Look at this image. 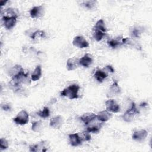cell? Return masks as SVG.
I'll return each instance as SVG.
<instances>
[{
	"label": "cell",
	"mask_w": 152,
	"mask_h": 152,
	"mask_svg": "<svg viewBox=\"0 0 152 152\" xmlns=\"http://www.w3.org/2000/svg\"><path fill=\"white\" fill-rule=\"evenodd\" d=\"M42 75V69L40 65H38L36 66L34 71L31 73L30 75V78L31 81H36L39 80Z\"/></svg>",
	"instance_id": "22"
},
{
	"label": "cell",
	"mask_w": 152,
	"mask_h": 152,
	"mask_svg": "<svg viewBox=\"0 0 152 152\" xmlns=\"http://www.w3.org/2000/svg\"><path fill=\"white\" fill-rule=\"evenodd\" d=\"M78 66H80L78 63V59L75 58H70L67 59L66 62V68L68 71H74L76 69Z\"/></svg>",
	"instance_id": "18"
},
{
	"label": "cell",
	"mask_w": 152,
	"mask_h": 152,
	"mask_svg": "<svg viewBox=\"0 0 152 152\" xmlns=\"http://www.w3.org/2000/svg\"><path fill=\"white\" fill-rule=\"evenodd\" d=\"M50 110L48 107L45 106L43 107V109L38 111L36 112L37 115L43 119H46L49 117L50 116Z\"/></svg>",
	"instance_id": "27"
},
{
	"label": "cell",
	"mask_w": 152,
	"mask_h": 152,
	"mask_svg": "<svg viewBox=\"0 0 152 152\" xmlns=\"http://www.w3.org/2000/svg\"><path fill=\"white\" fill-rule=\"evenodd\" d=\"M36 56L37 59L40 62H45L48 59L47 54L43 51H37L36 52Z\"/></svg>",
	"instance_id": "31"
},
{
	"label": "cell",
	"mask_w": 152,
	"mask_h": 152,
	"mask_svg": "<svg viewBox=\"0 0 152 152\" xmlns=\"http://www.w3.org/2000/svg\"><path fill=\"white\" fill-rule=\"evenodd\" d=\"M106 109L110 113H118L121 107L119 103L113 99H109L105 102Z\"/></svg>",
	"instance_id": "6"
},
{
	"label": "cell",
	"mask_w": 152,
	"mask_h": 152,
	"mask_svg": "<svg viewBox=\"0 0 152 152\" xmlns=\"http://www.w3.org/2000/svg\"><path fill=\"white\" fill-rule=\"evenodd\" d=\"M139 113L140 112L135 103L134 102H131L129 107L122 115V118L126 122H131Z\"/></svg>",
	"instance_id": "2"
},
{
	"label": "cell",
	"mask_w": 152,
	"mask_h": 152,
	"mask_svg": "<svg viewBox=\"0 0 152 152\" xmlns=\"http://www.w3.org/2000/svg\"><path fill=\"white\" fill-rule=\"evenodd\" d=\"M7 2V1H1V6H3V5H5Z\"/></svg>",
	"instance_id": "36"
},
{
	"label": "cell",
	"mask_w": 152,
	"mask_h": 152,
	"mask_svg": "<svg viewBox=\"0 0 152 152\" xmlns=\"http://www.w3.org/2000/svg\"><path fill=\"white\" fill-rule=\"evenodd\" d=\"M96 3H97L96 1H84L81 4V5L84 8L88 10H92L95 7Z\"/></svg>",
	"instance_id": "30"
},
{
	"label": "cell",
	"mask_w": 152,
	"mask_h": 152,
	"mask_svg": "<svg viewBox=\"0 0 152 152\" xmlns=\"http://www.w3.org/2000/svg\"><path fill=\"white\" fill-rule=\"evenodd\" d=\"M72 45L80 49L87 48L89 46V43L83 36H77L72 40Z\"/></svg>",
	"instance_id": "8"
},
{
	"label": "cell",
	"mask_w": 152,
	"mask_h": 152,
	"mask_svg": "<svg viewBox=\"0 0 152 152\" xmlns=\"http://www.w3.org/2000/svg\"><path fill=\"white\" fill-rule=\"evenodd\" d=\"M93 61V58L88 53H86L84 56L78 58L79 65L84 68H88L92 64Z\"/></svg>",
	"instance_id": "14"
},
{
	"label": "cell",
	"mask_w": 152,
	"mask_h": 152,
	"mask_svg": "<svg viewBox=\"0 0 152 152\" xmlns=\"http://www.w3.org/2000/svg\"><path fill=\"white\" fill-rule=\"evenodd\" d=\"M1 109L5 111V112H8L10 111L12 109V106L11 103H2L1 105Z\"/></svg>",
	"instance_id": "34"
},
{
	"label": "cell",
	"mask_w": 152,
	"mask_h": 152,
	"mask_svg": "<svg viewBox=\"0 0 152 152\" xmlns=\"http://www.w3.org/2000/svg\"><path fill=\"white\" fill-rule=\"evenodd\" d=\"M30 15L32 18H38L45 14V7L43 5L33 7L29 11Z\"/></svg>",
	"instance_id": "7"
},
{
	"label": "cell",
	"mask_w": 152,
	"mask_h": 152,
	"mask_svg": "<svg viewBox=\"0 0 152 152\" xmlns=\"http://www.w3.org/2000/svg\"><path fill=\"white\" fill-rule=\"evenodd\" d=\"M17 17H10L2 15V21L3 23V26L6 30H11L13 28L17 21Z\"/></svg>",
	"instance_id": "5"
},
{
	"label": "cell",
	"mask_w": 152,
	"mask_h": 152,
	"mask_svg": "<svg viewBox=\"0 0 152 152\" xmlns=\"http://www.w3.org/2000/svg\"><path fill=\"white\" fill-rule=\"evenodd\" d=\"M69 142L72 147H78L82 144L83 141L78 133H72L68 135Z\"/></svg>",
	"instance_id": "12"
},
{
	"label": "cell",
	"mask_w": 152,
	"mask_h": 152,
	"mask_svg": "<svg viewBox=\"0 0 152 152\" xmlns=\"http://www.w3.org/2000/svg\"><path fill=\"white\" fill-rule=\"evenodd\" d=\"M30 37L34 42H37L46 37V33L42 30L36 29Z\"/></svg>",
	"instance_id": "21"
},
{
	"label": "cell",
	"mask_w": 152,
	"mask_h": 152,
	"mask_svg": "<svg viewBox=\"0 0 152 152\" xmlns=\"http://www.w3.org/2000/svg\"><path fill=\"white\" fill-rule=\"evenodd\" d=\"M148 135V131L144 129H140L135 130L132 134V140L141 142L144 140Z\"/></svg>",
	"instance_id": "10"
},
{
	"label": "cell",
	"mask_w": 152,
	"mask_h": 152,
	"mask_svg": "<svg viewBox=\"0 0 152 152\" xmlns=\"http://www.w3.org/2000/svg\"><path fill=\"white\" fill-rule=\"evenodd\" d=\"M48 147V142L46 141H41L36 144H31L29 146V151L31 152L46 151Z\"/></svg>",
	"instance_id": "9"
},
{
	"label": "cell",
	"mask_w": 152,
	"mask_h": 152,
	"mask_svg": "<svg viewBox=\"0 0 152 152\" xmlns=\"http://www.w3.org/2000/svg\"><path fill=\"white\" fill-rule=\"evenodd\" d=\"M97 119L87 125H86V131H88L90 133H98L100 132V129L102 126V122L99 121L97 120V122H96Z\"/></svg>",
	"instance_id": "11"
},
{
	"label": "cell",
	"mask_w": 152,
	"mask_h": 152,
	"mask_svg": "<svg viewBox=\"0 0 152 152\" xmlns=\"http://www.w3.org/2000/svg\"><path fill=\"white\" fill-rule=\"evenodd\" d=\"M18 15H19V12L17 9H15L14 8H8L5 10L4 14L3 15L18 17Z\"/></svg>",
	"instance_id": "29"
},
{
	"label": "cell",
	"mask_w": 152,
	"mask_h": 152,
	"mask_svg": "<svg viewBox=\"0 0 152 152\" xmlns=\"http://www.w3.org/2000/svg\"><path fill=\"white\" fill-rule=\"evenodd\" d=\"M108 76V72L104 69H98L96 71L94 74L95 79L99 83H102Z\"/></svg>",
	"instance_id": "17"
},
{
	"label": "cell",
	"mask_w": 152,
	"mask_h": 152,
	"mask_svg": "<svg viewBox=\"0 0 152 152\" xmlns=\"http://www.w3.org/2000/svg\"><path fill=\"white\" fill-rule=\"evenodd\" d=\"M43 128V123L41 120L33 122L31 124V130L35 132H40Z\"/></svg>",
	"instance_id": "24"
},
{
	"label": "cell",
	"mask_w": 152,
	"mask_h": 152,
	"mask_svg": "<svg viewBox=\"0 0 152 152\" xmlns=\"http://www.w3.org/2000/svg\"><path fill=\"white\" fill-rule=\"evenodd\" d=\"M122 43H123L124 45H126L131 46L133 48H135L137 50H141V46L138 42H137L135 40V39L128 38V37H126V38L123 37Z\"/></svg>",
	"instance_id": "19"
},
{
	"label": "cell",
	"mask_w": 152,
	"mask_h": 152,
	"mask_svg": "<svg viewBox=\"0 0 152 152\" xmlns=\"http://www.w3.org/2000/svg\"><path fill=\"white\" fill-rule=\"evenodd\" d=\"M80 89V87L79 85L77 84H71L63 89L60 92V96L67 97L70 100L78 99V92Z\"/></svg>",
	"instance_id": "1"
},
{
	"label": "cell",
	"mask_w": 152,
	"mask_h": 152,
	"mask_svg": "<svg viewBox=\"0 0 152 152\" xmlns=\"http://www.w3.org/2000/svg\"><path fill=\"white\" fill-rule=\"evenodd\" d=\"M93 28L99 30L102 32L106 33L107 31V28L106 27L105 23L103 19L99 20L95 24V25L93 27Z\"/></svg>",
	"instance_id": "25"
},
{
	"label": "cell",
	"mask_w": 152,
	"mask_h": 152,
	"mask_svg": "<svg viewBox=\"0 0 152 152\" xmlns=\"http://www.w3.org/2000/svg\"><path fill=\"white\" fill-rule=\"evenodd\" d=\"M79 119L86 126L97 119L96 114L91 112H87L81 115Z\"/></svg>",
	"instance_id": "15"
},
{
	"label": "cell",
	"mask_w": 152,
	"mask_h": 152,
	"mask_svg": "<svg viewBox=\"0 0 152 152\" xmlns=\"http://www.w3.org/2000/svg\"><path fill=\"white\" fill-rule=\"evenodd\" d=\"M29 118L30 116L26 110H21L13 118V121L17 125H24L28 122Z\"/></svg>",
	"instance_id": "3"
},
{
	"label": "cell",
	"mask_w": 152,
	"mask_h": 152,
	"mask_svg": "<svg viewBox=\"0 0 152 152\" xmlns=\"http://www.w3.org/2000/svg\"><path fill=\"white\" fill-rule=\"evenodd\" d=\"M122 36H118L117 37L109 40L107 43L109 47L115 49L124 45L122 43Z\"/></svg>",
	"instance_id": "20"
},
{
	"label": "cell",
	"mask_w": 152,
	"mask_h": 152,
	"mask_svg": "<svg viewBox=\"0 0 152 152\" xmlns=\"http://www.w3.org/2000/svg\"><path fill=\"white\" fill-rule=\"evenodd\" d=\"M64 124V118L61 115H56L53 117L49 122V126L55 129H60Z\"/></svg>",
	"instance_id": "13"
},
{
	"label": "cell",
	"mask_w": 152,
	"mask_h": 152,
	"mask_svg": "<svg viewBox=\"0 0 152 152\" xmlns=\"http://www.w3.org/2000/svg\"><path fill=\"white\" fill-rule=\"evenodd\" d=\"M9 147V143L8 140L5 138H1L0 139V150H6Z\"/></svg>",
	"instance_id": "32"
},
{
	"label": "cell",
	"mask_w": 152,
	"mask_h": 152,
	"mask_svg": "<svg viewBox=\"0 0 152 152\" xmlns=\"http://www.w3.org/2000/svg\"><path fill=\"white\" fill-rule=\"evenodd\" d=\"M23 69V68L20 65H15L14 66H12L8 71V74L10 77H12L17 74H18Z\"/></svg>",
	"instance_id": "23"
},
{
	"label": "cell",
	"mask_w": 152,
	"mask_h": 152,
	"mask_svg": "<svg viewBox=\"0 0 152 152\" xmlns=\"http://www.w3.org/2000/svg\"><path fill=\"white\" fill-rule=\"evenodd\" d=\"M143 32L142 28L141 27H134L131 30V38L137 39L141 36V34Z\"/></svg>",
	"instance_id": "26"
},
{
	"label": "cell",
	"mask_w": 152,
	"mask_h": 152,
	"mask_svg": "<svg viewBox=\"0 0 152 152\" xmlns=\"http://www.w3.org/2000/svg\"><path fill=\"white\" fill-rule=\"evenodd\" d=\"M112 116V113L107 110L100 111L96 114L97 119L102 123L108 121L111 118Z\"/></svg>",
	"instance_id": "16"
},
{
	"label": "cell",
	"mask_w": 152,
	"mask_h": 152,
	"mask_svg": "<svg viewBox=\"0 0 152 152\" xmlns=\"http://www.w3.org/2000/svg\"><path fill=\"white\" fill-rule=\"evenodd\" d=\"M83 141H88L91 140V135L90 133L87 131L86 130L82 132V135H80Z\"/></svg>",
	"instance_id": "33"
},
{
	"label": "cell",
	"mask_w": 152,
	"mask_h": 152,
	"mask_svg": "<svg viewBox=\"0 0 152 152\" xmlns=\"http://www.w3.org/2000/svg\"><path fill=\"white\" fill-rule=\"evenodd\" d=\"M106 33L102 32L99 30L93 28V36L97 42L102 40V39L106 36Z\"/></svg>",
	"instance_id": "28"
},
{
	"label": "cell",
	"mask_w": 152,
	"mask_h": 152,
	"mask_svg": "<svg viewBox=\"0 0 152 152\" xmlns=\"http://www.w3.org/2000/svg\"><path fill=\"white\" fill-rule=\"evenodd\" d=\"M104 69L107 71V72H110V73H113L115 72V69L113 68L112 66L110 65H107L104 67Z\"/></svg>",
	"instance_id": "35"
},
{
	"label": "cell",
	"mask_w": 152,
	"mask_h": 152,
	"mask_svg": "<svg viewBox=\"0 0 152 152\" xmlns=\"http://www.w3.org/2000/svg\"><path fill=\"white\" fill-rule=\"evenodd\" d=\"M121 92V89L118 84V81H115L107 89L106 92V96L109 99H112L120 94Z\"/></svg>",
	"instance_id": "4"
}]
</instances>
